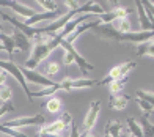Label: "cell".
Listing matches in <instances>:
<instances>
[{"label": "cell", "instance_id": "6da1fadb", "mask_svg": "<svg viewBox=\"0 0 154 137\" xmlns=\"http://www.w3.org/2000/svg\"><path fill=\"white\" fill-rule=\"evenodd\" d=\"M71 123H72V117L69 112H63V115L58 118L52 121L51 125H44L38 129L39 134H51V135H63L69 128H71Z\"/></svg>", "mask_w": 154, "mask_h": 137}, {"label": "cell", "instance_id": "7a4b0ae2", "mask_svg": "<svg viewBox=\"0 0 154 137\" xmlns=\"http://www.w3.org/2000/svg\"><path fill=\"white\" fill-rule=\"evenodd\" d=\"M0 70L5 71L6 74H11V76L17 80V84L22 87V90L25 92V95H27V98H29V101H30V102L33 101V99H32V92L29 90V85H27V82H25L24 74H22L20 68L14 63V61H10V60H8V61H3V60H0Z\"/></svg>", "mask_w": 154, "mask_h": 137}, {"label": "cell", "instance_id": "3957f363", "mask_svg": "<svg viewBox=\"0 0 154 137\" xmlns=\"http://www.w3.org/2000/svg\"><path fill=\"white\" fill-rule=\"evenodd\" d=\"M135 66H137V61H124V63L116 65V66H113V68L109 71V74L106 76V79L97 80V84H99V85H109L110 82L118 80V79H121V77H126Z\"/></svg>", "mask_w": 154, "mask_h": 137}, {"label": "cell", "instance_id": "277c9868", "mask_svg": "<svg viewBox=\"0 0 154 137\" xmlns=\"http://www.w3.org/2000/svg\"><path fill=\"white\" fill-rule=\"evenodd\" d=\"M3 126L6 128H11V129H19V128H24V126H44L46 125V117L43 114H38V115H32V117H19L14 120H8L2 123Z\"/></svg>", "mask_w": 154, "mask_h": 137}, {"label": "cell", "instance_id": "5b68a950", "mask_svg": "<svg viewBox=\"0 0 154 137\" xmlns=\"http://www.w3.org/2000/svg\"><path fill=\"white\" fill-rule=\"evenodd\" d=\"M0 16H2L5 20H8V22L14 27V29H17L19 32H22L24 35L29 38L30 41L32 39H36V41H39L41 38H43L44 35L41 33V29H36V27H27L24 22H19L17 19H14V17H11V16H8L6 13H3V11H0Z\"/></svg>", "mask_w": 154, "mask_h": 137}, {"label": "cell", "instance_id": "8992f818", "mask_svg": "<svg viewBox=\"0 0 154 137\" xmlns=\"http://www.w3.org/2000/svg\"><path fill=\"white\" fill-rule=\"evenodd\" d=\"M61 90L65 92H72V90H80V88H91L94 85H97L96 79H71L66 77L60 82Z\"/></svg>", "mask_w": 154, "mask_h": 137}, {"label": "cell", "instance_id": "52a82bcc", "mask_svg": "<svg viewBox=\"0 0 154 137\" xmlns=\"http://www.w3.org/2000/svg\"><path fill=\"white\" fill-rule=\"evenodd\" d=\"M60 47H63V49H66V51L71 52V55L74 57V63L79 66V70H80V73L83 74V76H85L88 71H93V70H94V66H93L91 63H88V60H85L79 52H77V49L74 47V44H69V43H66V41H63V43L60 44Z\"/></svg>", "mask_w": 154, "mask_h": 137}, {"label": "cell", "instance_id": "ba28073f", "mask_svg": "<svg viewBox=\"0 0 154 137\" xmlns=\"http://www.w3.org/2000/svg\"><path fill=\"white\" fill-rule=\"evenodd\" d=\"M154 38V32H129L123 33L118 38V43H134V44H143L146 41Z\"/></svg>", "mask_w": 154, "mask_h": 137}, {"label": "cell", "instance_id": "9c48e42d", "mask_svg": "<svg viewBox=\"0 0 154 137\" xmlns=\"http://www.w3.org/2000/svg\"><path fill=\"white\" fill-rule=\"evenodd\" d=\"M19 68H20V71H22L24 77H25L27 80H30L32 84H36V85L43 87V88L52 87V85L57 84V82H54V80H51V79H47L46 76H43L41 73H36L35 70H27L25 66H19Z\"/></svg>", "mask_w": 154, "mask_h": 137}, {"label": "cell", "instance_id": "30bf717a", "mask_svg": "<svg viewBox=\"0 0 154 137\" xmlns=\"http://www.w3.org/2000/svg\"><path fill=\"white\" fill-rule=\"evenodd\" d=\"M131 11L132 10H129L128 6H116V8L110 10V11H106L104 14H101L99 20H101V24H112V22H115V20H118V19L129 17Z\"/></svg>", "mask_w": 154, "mask_h": 137}, {"label": "cell", "instance_id": "8fae6325", "mask_svg": "<svg viewBox=\"0 0 154 137\" xmlns=\"http://www.w3.org/2000/svg\"><path fill=\"white\" fill-rule=\"evenodd\" d=\"M99 111H101V102L99 101H93L88 107V112H87V117L83 120V126H82V132H88V131H93L94 128V123L99 117Z\"/></svg>", "mask_w": 154, "mask_h": 137}, {"label": "cell", "instance_id": "7c38bea8", "mask_svg": "<svg viewBox=\"0 0 154 137\" xmlns=\"http://www.w3.org/2000/svg\"><path fill=\"white\" fill-rule=\"evenodd\" d=\"M0 6H3V8H10L13 11H16L17 14H20L22 17L30 19L33 17L35 14H36V11H35L33 8H30V6H27L25 3H20V2H8V0H0Z\"/></svg>", "mask_w": 154, "mask_h": 137}, {"label": "cell", "instance_id": "4fadbf2b", "mask_svg": "<svg viewBox=\"0 0 154 137\" xmlns=\"http://www.w3.org/2000/svg\"><path fill=\"white\" fill-rule=\"evenodd\" d=\"M11 39L14 43V49L19 51V52H29L32 49V41L27 38L22 32H19L17 29L13 30V35H11Z\"/></svg>", "mask_w": 154, "mask_h": 137}, {"label": "cell", "instance_id": "5bb4252c", "mask_svg": "<svg viewBox=\"0 0 154 137\" xmlns=\"http://www.w3.org/2000/svg\"><path fill=\"white\" fill-rule=\"evenodd\" d=\"M135 6H137V10H138V22H140V27H142V32H154V25L151 24L148 14H146L142 0H137Z\"/></svg>", "mask_w": 154, "mask_h": 137}, {"label": "cell", "instance_id": "9a60e30c", "mask_svg": "<svg viewBox=\"0 0 154 137\" xmlns=\"http://www.w3.org/2000/svg\"><path fill=\"white\" fill-rule=\"evenodd\" d=\"M60 71H61V63H60L58 60H52L51 58V60H47L46 63H44L43 70H41V74L52 80V77H55Z\"/></svg>", "mask_w": 154, "mask_h": 137}, {"label": "cell", "instance_id": "2e32d148", "mask_svg": "<svg viewBox=\"0 0 154 137\" xmlns=\"http://www.w3.org/2000/svg\"><path fill=\"white\" fill-rule=\"evenodd\" d=\"M129 101L131 96H128V95H110L109 107L113 109V111H124Z\"/></svg>", "mask_w": 154, "mask_h": 137}, {"label": "cell", "instance_id": "e0dca14e", "mask_svg": "<svg viewBox=\"0 0 154 137\" xmlns=\"http://www.w3.org/2000/svg\"><path fill=\"white\" fill-rule=\"evenodd\" d=\"M137 57H154V38L143 44H138Z\"/></svg>", "mask_w": 154, "mask_h": 137}, {"label": "cell", "instance_id": "ac0fdd59", "mask_svg": "<svg viewBox=\"0 0 154 137\" xmlns=\"http://www.w3.org/2000/svg\"><path fill=\"white\" fill-rule=\"evenodd\" d=\"M140 128H142V131H143V137H154V125L149 121L148 118V115L143 114L142 117H140Z\"/></svg>", "mask_w": 154, "mask_h": 137}, {"label": "cell", "instance_id": "d6986e66", "mask_svg": "<svg viewBox=\"0 0 154 137\" xmlns=\"http://www.w3.org/2000/svg\"><path fill=\"white\" fill-rule=\"evenodd\" d=\"M0 43H2L3 49L8 52V57H10V61H13V54H14V43L10 35H5V33H0Z\"/></svg>", "mask_w": 154, "mask_h": 137}, {"label": "cell", "instance_id": "ffe728a7", "mask_svg": "<svg viewBox=\"0 0 154 137\" xmlns=\"http://www.w3.org/2000/svg\"><path fill=\"white\" fill-rule=\"evenodd\" d=\"M112 27L118 32V33H129V32H132L131 30V20H129V17H126V19H118V20H115V22H112Z\"/></svg>", "mask_w": 154, "mask_h": 137}, {"label": "cell", "instance_id": "44dd1931", "mask_svg": "<svg viewBox=\"0 0 154 137\" xmlns=\"http://www.w3.org/2000/svg\"><path fill=\"white\" fill-rule=\"evenodd\" d=\"M58 90H61L60 82H57V84L52 85V87H46V88H43V90H39L36 93H32V99L33 98H43V96H52V95L57 93Z\"/></svg>", "mask_w": 154, "mask_h": 137}, {"label": "cell", "instance_id": "7402d4cb", "mask_svg": "<svg viewBox=\"0 0 154 137\" xmlns=\"http://www.w3.org/2000/svg\"><path fill=\"white\" fill-rule=\"evenodd\" d=\"M126 84H128V76H126V77H121V79H118V80L110 82V84H109L110 95H120Z\"/></svg>", "mask_w": 154, "mask_h": 137}, {"label": "cell", "instance_id": "603a6c76", "mask_svg": "<svg viewBox=\"0 0 154 137\" xmlns=\"http://www.w3.org/2000/svg\"><path fill=\"white\" fill-rule=\"evenodd\" d=\"M126 125H128L132 137H143V131H142V128H140L138 121L135 118H128L126 120Z\"/></svg>", "mask_w": 154, "mask_h": 137}, {"label": "cell", "instance_id": "cb8c5ba5", "mask_svg": "<svg viewBox=\"0 0 154 137\" xmlns=\"http://www.w3.org/2000/svg\"><path fill=\"white\" fill-rule=\"evenodd\" d=\"M46 111L51 112V114H57L61 111V101L58 98H49V101L44 104Z\"/></svg>", "mask_w": 154, "mask_h": 137}, {"label": "cell", "instance_id": "d4e9b609", "mask_svg": "<svg viewBox=\"0 0 154 137\" xmlns=\"http://www.w3.org/2000/svg\"><path fill=\"white\" fill-rule=\"evenodd\" d=\"M109 137H120L121 131H123V125L120 121H109Z\"/></svg>", "mask_w": 154, "mask_h": 137}, {"label": "cell", "instance_id": "484cf974", "mask_svg": "<svg viewBox=\"0 0 154 137\" xmlns=\"http://www.w3.org/2000/svg\"><path fill=\"white\" fill-rule=\"evenodd\" d=\"M0 134H2L3 137H30V135H27V134L19 132L17 129L6 128V126H3V125H0Z\"/></svg>", "mask_w": 154, "mask_h": 137}, {"label": "cell", "instance_id": "4316f807", "mask_svg": "<svg viewBox=\"0 0 154 137\" xmlns=\"http://www.w3.org/2000/svg\"><path fill=\"white\" fill-rule=\"evenodd\" d=\"M38 5L43 6L44 11H57L63 3L61 2H49V0H39Z\"/></svg>", "mask_w": 154, "mask_h": 137}, {"label": "cell", "instance_id": "83f0119b", "mask_svg": "<svg viewBox=\"0 0 154 137\" xmlns=\"http://www.w3.org/2000/svg\"><path fill=\"white\" fill-rule=\"evenodd\" d=\"M137 98L143 99L146 102H149L151 106H154V92H149V90H137Z\"/></svg>", "mask_w": 154, "mask_h": 137}, {"label": "cell", "instance_id": "f1b7e54d", "mask_svg": "<svg viewBox=\"0 0 154 137\" xmlns=\"http://www.w3.org/2000/svg\"><path fill=\"white\" fill-rule=\"evenodd\" d=\"M13 96V90L10 85H2L0 87V101L2 102H8Z\"/></svg>", "mask_w": 154, "mask_h": 137}, {"label": "cell", "instance_id": "f546056e", "mask_svg": "<svg viewBox=\"0 0 154 137\" xmlns=\"http://www.w3.org/2000/svg\"><path fill=\"white\" fill-rule=\"evenodd\" d=\"M135 102L138 104V107L143 111V114H146V115H149L152 111H154V106H151L149 102H146V101H143V99H140V98H135Z\"/></svg>", "mask_w": 154, "mask_h": 137}, {"label": "cell", "instance_id": "4dcf8cb0", "mask_svg": "<svg viewBox=\"0 0 154 137\" xmlns=\"http://www.w3.org/2000/svg\"><path fill=\"white\" fill-rule=\"evenodd\" d=\"M10 112H14V106H13V102L11 101L2 102V106H0V117H3L5 114H10Z\"/></svg>", "mask_w": 154, "mask_h": 137}, {"label": "cell", "instance_id": "1f68e13d", "mask_svg": "<svg viewBox=\"0 0 154 137\" xmlns=\"http://www.w3.org/2000/svg\"><path fill=\"white\" fill-rule=\"evenodd\" d=\"M63 51H65V54H63V66H69V65H74V57L71 55V52H69V51H66V49H63Z\"/></svg>", "mask_w": 154, "mask_h": 137}, {"label": "cell", "instance_id": "d6a6232c", "mask_svg": "<svg viewBox=\"0 0 154 137\" xmlns=\"http://www.w3.org/2000/svg\"><path fill=\"white\" fill-rule=\"evenodd\" d=\"M68 137H80V131H79V126L72 121L71 123V128H69V135Z\"/></svg>", "mask_w": 154, "mask_h": 137}, {"label": "cell", "instance_id": "836d02e7", "mask_svg": "<svg viewBox=\"0 0 154 137\" xmlns=\"http://www.w3.org/2000/svg\"><path fill=\"white\" fill-rule=\"evenodd\" d=\"M6 79H8V74H6L5 71H2V70H0V87H2V85H5Z\"/></svg>", "mask_w": 154, "mask_h": 137}, {"label": "cell", "instance_id": "e575fe53", "mask_svg": "<svg viewBox=\"0 0 154 137\" xmlns=\"http://www.w3.org/2000/svg\"><path fill=\"white\" fill-rule=\"evenodd\" d=\"M80 137H97L93 131H88V132H80Z\"/></svg>", "mask_w": 154, "mask_h": 137}, {"label": "cell", "instance_id": "d590c367", "mask_svg": "<svg viewBox=\"0 0 154 137\" xmlns=\"http://www.w3.org/2000/svg\"><path fill=\"white\" fill-rule=\"evenodd\" d=\"M120 137H132V135H131V134H128V132H121V134H120Z\"/></svg>", "mask_w": 154, "mask_h": 137}, {"label": "cell", "instance_id": "8d00e7d4", "mask_svg": "<svg viewBox=\"0 0 154 137\" xmlns=\"http://www.w3.org/2000/svg\"><path fill=\"white\" fill-rule=\"evenodd\" d=\"M0 33H3V27H2V22H0Z\"/></svg>", "mask_w": 154, "mask_h": 137}, {"label": "cell", "instance_id": "74e56055", "mask_svg": "<svg viewBox=\"0 0 154 137\" xmlns=\"http://www.w3.org/2000/svg\"><path fill=\"white\" fill-rule=\"evenodd\" d=\"M0 51H5V49H3V46H2V43H0Z\"/></svg>", "mask_w": 154, "mask_h": 137}, {"label": "cell", "instance_id": "f35d334b", "mask_svg": "<svg viewBox=\"0 0 154 137\" xmlns=\"http://www.w3.org/2000/svg\"><path fill=\"white\" fill-rule=\"evenodd\" d=\"M152 3H154V2H152Z\"/></svg>", "mask_w": 154, "mask_h": 137}]
</instances>
